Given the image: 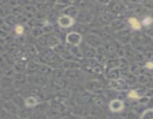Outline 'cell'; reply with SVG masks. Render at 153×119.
Masks as SVG:
<instances>
[{
  "instance_id": "6da1fadb",
  "label": "cell",
  "mask_w": 153,
  "mask_h": 119,
  "mask_svg": "<svg viewBox=\"0 0 153 119\" xmlns=\"http://www.w3.org/2000/svg\"><path fill=\"white\" fill-rule=\"evenodd\" d=\"M58 23L63 28H68L74 23V19L68 16H63L58 19Z\"/></svg>"
},
{
  "instance_id": "7a4b0ae2",
  "label": "cell",
  "mask_w": 153,
  "mask_h": 119,
  "mask_svg": "<svg viewBox=\"0 0 153 119\" xmlns=\"http://www.w3.org/2000/svg\"><path fill=\"white\" fill-rule=\"evenodd\" d=\"M81 40H82V37L79 34H76V33H71V34H68L67 37V40L68 41V43L74 45H79L80 43Z\"/></svg>"
},
{
  "instance_id": "3957f363",
  "label": "cell",
  "mask_w": 153,
  "mask_h": 119,
  "mask_svg": "<svg viewBox=\"0 0 153 119\" xmlns=\"http://www.w3.org/2000/svg\"><path fill=\"white\" fill-rule=\"evenodd\" d=\"M124 104L120 100H114L110 104V109L113 112H119L123 109Z\"/></svg>"
},
{
  "instance_id": "277c9868",
  "label": "cell",
  "mask_w": 153,
  "mask_h": 119,
  "mask_svg": "<svg viewBox=\"0 0 153 119\" xmlns=\"http://www.w3.org/2000/svg\"><path fill=\"white\" fill-rule=\"evenodd\" d=\"M128 22H130L131 27H132L134 29L139 30L140 28H141V25H140V23L138 22V20H137V19H135V18H133V17L130 18Z\"/></svg>"
},
{
  "instance_id": "5b68a950",
  "label": "cell",
  "mask_w": 153,
  "mask_h": 119,
  "mask_svg": "<svg viewBox=\"0 0 153 119\" xmlns=\"http://www.w3.org/2000/svg\"><path fill=\"white\" fill-rule=\"evenodd\" d=\"M141 119H153V111L152 109L145 111L141 116Z\"/></svg>"
},
{
  "instance_id": "8992f818",
  "label": "cell",
  "mask_w": 153,
  "mask_h": 119,
  "mask_svg": "<svg viewBox=\"0 0 153 119\" xmlns=\"http://www.w3.org/2000/svg\"><path fill=\"white\" fill-rule=\"evenodd\" d=\"M27 107H34L37 104V100L35 98H32V97H30L28 99H26V102H25Z\"/></svg>"
},
{
  "instance_id": "52a82bcc",
  "label": "cell",
  "mask_w": 153,
  "mask_h": 119,
  "mask_svg": "<svg viewBox=\"0 0 153 119\" xmlns=\"http://www.w3.org/2000/svg\"><path fill=\"white\" fill-rule=\"evenodd\" d=\"M152 20L150 17H146L143 19V24L144 25H149L151 23H152Z\"/></svg>"
},
{
  "instance_id": "ba28073f",
  "label": "cell",
  "mask_w": 153,
  "mask_h": 119,
  "mask_svg": "<svg viewBox=\"0 0 153 119\" xmlns=\"http://www.w3.org/2000/svg\"><path fill=\"white\" fill-rule=\"evenodd\" d=\"M24 31L23 27L21 26V25H18L16 28V32L18 34H22Z\"/></svg>"
},
{
  "instance_id": "9c48e42d",
  "label": "cell",
  "mask_w": 153,
  "mask_h": 119,
  "mask_svg": "<svg viewBox=\"0 0 153 119\" xmlns=\"http://www.w3.org/2000/svg\"><path fill=\"white\" fill-rule=\"evenodd\" d=\"M128 95H129L130 98H139L138 95H137V94L134 91H131V92H129V94H128Z\"/></svg>"
},
{
  "instance_id": "30bf717a",
  "label": "cell",
  "mask_w": 153,
  "mask_h": 119,
  "mask_svg": "<svg viewBox=\"0 0 153 119\" xmlns=\"http://www.w3.org/2000/svg\"><path fill=\"white\" fill-rule=\"evenodd\" d=\"M152 65H153V64H152V62H147V63L146 64V68H149V69H152Z\"/></svg>"
}]
</instances>
